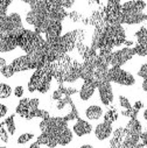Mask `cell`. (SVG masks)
Instances as JSON below:
<instances>
[{
    "label": "cell",
    "mask_w": 147,
    "mask_h": 148,
    "mask_svg": "<svg viewBox=\"0 0 147 148\" xmlns=\"http://www.w3.org/2000/svg\"><path fill=\"white\" fill-rule=\"evenodd\" d=\"M107 78L110 82H115L120 85L131 86L135 83L134 77L130 72L120 69V66H112L111 69L107 70Z\"/></svg>",
    "instance_id": "1"
},
{
    "label": "cell",
    "mask_w": 147,
    "mask_h": 148,
    "mask_svg": "<svg viewBox=\"0 0 147 148\" xmlns=\"http://www.w3.org/2000/svg\"><path fill=\"white\" fill-rule=\"evenodd\" d=\"M134 55L135 53L133 48H130V47L123 48L116 53L110 54V64H111V66H122L124 63L131 60Z\"/></svg>",
    "instance_id": "2"
},
{
    "label": "cell",
    "mask_w": 147,
    "mask_h": 148,
    "mask_svg": "<svg viewBox=\"0 0 147 148\" xmlns=\"http://www.w3.org/2000/svg\"><path fill=\"white\" fill-rule=\"evenodd\" d=\"M147 20V15L142 12L138 11H127V12H119L118 22L119 23H128V25H137L142 21Z\"/></svg>",
    "instance_id": "3"
},
{
    "label": "cell",
    "mask_w": 147,
    "mask_h": 148,
    "mask_svg": "<svg viewBox=\"0 0 147 148\" xmlns=\"http://www.w3.org/2000/svg\"><path fill=\"white\" fill-rule=\"evenodd\" d=\"M97 90L99 93L100 101L104 105H110L113 101V92H112V86L110 81H104L97 84Z\"/></svg>",
    "instance_id": "4"
},
{
    "label": "cell",
    "mask_w": 147,
    "mask_h": 148,
    "mask_svg": "<svg viewBox=\"0 0 147 148\" xmlns=\"http://www.w3.org/2000/svg\"><path fill=\"white\" fill-rule=\"evenodd\" d=\"M112 134V125L109 121H103L100 124H98L95 128V135L98 140H105L107 138H110V135Z\"/></svg>",
    "instance_id": "5"
},
{
    "label": "cell",
    "mask_w": 147,
    "mask_h": 148,
    "mask_svg": "<svg viewBox=\"0 0 147 148\" xmlns=\"http://www.w3.org/2000/svg\"><path fill=\"white\" fill-rule=\"evenodd\" d=\"M92 131V126L82 119H77V121L72 126V132L75 133L77 136H84L87 134H90Z\"/></svg>",
    "instance_id": "6"
},
{
    "label": "cell",
    "mask_w": 147,
    "mask_h": 148,
    "mask_svg": "<svg viewBox=\"0 0 147 148\" xmlns=\"http://www.w3.org/2000/svg\"><path fill=\"white\" fill-rule=\"evenodd\" d=\"M18 46V38L14 36H5L0 39V53H8L15 49Z\"/></svg>",
    "instance_id": "7"
},
{
    "label": "cell",
    "mask_w": 147,
    "mask_h": 148,
    "mask_svg": "<svg viewBox=\"0 0 147 148\" xmlns=\"http://www.w3.org/2000/svg\"><path fill=\"white\" fill-rule=\"evenodd\" d=\"M96 88H97V85H96L93 82H91V81H85V83L82 85V88H81V90H80V98H81L82 100H84V101H85V100H89V99L93 96Z\"/></svg>",
    "instance_id": "8"
},
{
    "label": "cell",
    "mask_w": 147,
    "mask_h": 148,
    "mask_svg": "<svg viewBox=\"0 0 147 148\" xmlns=\"http://www.w3.org/2000/svg\"><path fill=\"white\" fill-rule=\"evenodd\" d=\"M61 32H62V23L61 21H52V23L49 25L47 32H46V35H47V40H54V39H57L60 38L61 35Z\"/></svg>",
    "instance_id": "9"
},
{
    "label": "cell",
    "mask_w": 147,
    "mask_h": 148,
    "mask_svg": "<svg viewBox=\"0 0 147 148\" xmlns=\"http://www.w3.org/2000/svg\"><path fill=\"white\" fill-rule=\"evenodd\" d=\"M12 66L14 69V71H23L27 69H30V62H29V57L28 55H23L20 57H16L13 62H12Z\"/></svg>",
    "instance_id": "10"
},
{
    "label": "cell",
    "mask_w": 147,
    "mask_h": 148,
    "mask_svg": "<svg viewBox=\"0 0 147 148\" xmlns=\"http://www.w3.org/2000/svg\"><path fill=\"white\" fill-rule=\"evenodd\" d=\"M103 116V108L99 105H90L87 110H85V117L89 120H98L100 119Z\"/></svg>",
    "instance_id": "11"
},
{
    "label": "cell",
    "mask_w": 147,
    "mask_h": 148,
    "mask_svg": "<svg viewBox=\"0 0 147 148\" xmlns=\"http://www.w3.org/2000/svg\"><path fill=\"white\" fill-rule=\"evenodd\" d=\"M71 140H72V131L69 130L67 126L62 127L57 132V141H58V145L65 146L69 142H71Z\"/></svg>",
    "instance_id": "12"
},
{
    "label": "cell",
    "mask_w": 147,
    "mask_h": 148,
    "mask_svg": "<svg viewBox=\"0 0 147 148\" xmlns=\"http://www.w3.org/2000/svg\"><path fill=\"white\" fill-rule=\"evenodd\" d=\"M126 132L128 133H134V134H139L141 133V124L139 123V120L137 118H131V120L128 121L127 126H126Z\"/></svg>",
    "instance_id": "13"
},
{
    "label": "cell",
    "mask_w": 147,
    "mask_h": 148,
    "mask_svg": "<svg viewBox=\"0 0 147 148\" xmlns=\"http://www.w3.org/2000/svg\"><path fill=\"white\" fill-rule=\"evenodd\" d=\"M12 95V88L7 83H0V99L10 98Z\"/></svg>",
    "instance_id": "14"
},
{
    "label": "cell",
    "mask_w": 147,
    "mask_h": 148,
    "mask_svg": "<svg viewBox=\"0 0 147 148\" xmlns=\"http://www.w3.org/2000/svg\"><path fill=\"white\" fill-rule=\"evenodd\" d=\"M14 69H13V66H12V64H6V65H4V66H1L0 68V73L5 77V78H10V77H12L13 75H14Z\"/></svg>",
    "instance_id": "15"
},
{
    "label": "cell",
    "mask_w": 147,
    "mask_h": 148,
    "mask_svg": "<svg viewBox=\"0 0 147 148\" xmlns=\"http://www.w3.org/2000/svg\"><path fill=\"white\" fill-rule=\"evenodd\" d=\"M33 138H34V134H33V133H23V134H21V135L16 139V142H18L19 145H25V143L29 142Z\"/></svg>",
    "instance_id": "16"
},
{
    "label": "cell",
    "mask_w": 147,
    "mask_h": 148,
    "mask_svg": "<svg viewBox=\"0 0 147 148\" xmlns=\"http://www.w3.org/2000/svg\"><path fill=\"white\" fill-rule=\"evenodd\" d=\"M117 118H118V113L116 112V110H110V111H107L106 114L104 116L105 121H109V123L115 121Z\"/></svg>",
    "instance_id": "17"
},
{
    "label": "cell",
    "mask_w": 147,
    "mask_h": 148,
    "mask_svg": "<svg viewBox=\"0 0 147 148\" xmlns=\"http://www.w3.org/2000/svg\"><path fill=\"white\" fill-rule=\"evenodd\" d=\"M5 126H6V130H7V132H8L10 134H14V133H15L16 127H15V124H14L13 117H11V118H8V119L6 120Z\"/></svg>",
    "instance_id": "18"
},
{
    "label": "cell",
    "mask_w": 147,
    "mask_h": 148,
    "mask_svg": "<svg viewBox=\"0 0 147 148\" xmlns=\"http://www.w3.org/2000/svg\"><path fill=\"white\" fill-rule=\"evenodd\" d=\"M133 49H134V53H135L137 55L147 56V46H146V45H140V43H138V46H135Z\"/></svg>",
    "instance_id": "19"
},
{
    "label": "cell",
    "mask_w": 147,
    "mask_h": 148,
    "mask_svg": "<svg viewBox=\"0 0 147 148\" xmlns=\"http://www.w3.org/2000/svg\"><path fill=\"white\" fill-rule=\"evenodd\" d=\"M119 105H120L122 107H124L125 110H127V108H131V107H132V105H131L130 100H128L126 97H124V96H119Z\"/></svg>",
    "instance_id": "20"
},
{
    "label": "cell",
    "mask_w": 147,
    "mask_h": 148,
    "mask_svg": "<svg viewBox=\"0 0 147 148\" xmlns=\"http://www.w3.org/2000/svg\"><path fill=\"white\" fill-rule=\"evenodd\" d=\"M23 92H25V89H23L22 85H16V86L14 88V91H13V93H14V96H15L16 98L22 97V96H23Z\"/></svg>",
    "instance_id": "21"
},
{
    "label": "cell",
    "mask_w": 147,
    "mask_h": 148,
    "mask_svg": "<svg viewBox=\"0 0 147 148\" xmlns=\"http://www.w3.org/2000/svg\"><path fill=\"white\" fill-rule=\"evenodd\" d=\"M8 132L5 127H0V139H1L4 142H7L8 141Z\"/></svg>",
    "instance_id": "22"
},
{
    "label": "cell",
    "mask_w": 147,
    "mask_h": 148,
    "mask_svg": "<svg viewBox=\"0 0 147 148\" xmlns=\"http://www.w3.org/2000/svg\"><path fill=\"white\" fill-rule=\"evenodd\" d=\"M75 4V0H61V6L65 10V8H71Z\"/></svg>",
    "instance_id": "23"
},
{
    "label": "cell",
    "mask_w": 147,
    "mask_h": 148,
    "mask_svg": "<svg viewBox=\"0 0 147 148\" xmlns=\"http://www.w3.org/2000/svg\"><path fill=\"white\" fill-rule=\"evenodd\" d=\"M138 75L140 77H142V78H147V63H145V64L141 65L140 70L138 71Z\"/></svg>",
    "instance_id": "24"
},
{
    "label": "cell",
    "mask_w": 147,
    "mask_h": 148,
    "mask_svg": "<svg viewBox=\"0 0 147 148\" xmlns=\"http://www.w3.org/2000/svg\"><path fill=\"white\" fill-rule=\"evenodd\" d=\"M69 18H70L72 21H81V20H83V16H82L78 12H71V13L69 14Z\"/></svg>",
    "instance_id": "25"
},
{
    "label": "cell",
    "mask_w": 147,
    "mask_h": 148,
    "mask_svg": "<svg viewBox=\"0 0 147 148\" xmlns=\"http://www.w3.org/2000/svg\"><path fill=\"white\" fill-rule=\"evenodd\" d=\"M46 3L48 4L49 8H54V7H60L61 6V0H46Z\"/></svg>",
    "instance_id": "26"
},
{
    "label": "cell",
    "mask_w": 147,
    "mask_h": 148,
    "mask_svg": "<svg viewBox=\"0 0 147 148\" xmlns=\"http://www.w3.org/2000/svg\"><path fill=\"white\" fill-rule=\"evenodd\" d=\"M139 138H140V141H141L140 145L141 146H146L147 145V132H141Z\"/></svg>",
    "instance_id": "27"
},
{
    "label": "cell",
    "mask_w": 147,
    "mask_h": 148,
    "mask_svg": "<svg viewBox=\"0 0 147 148\" xmlns=\"http://www.w3.org/2000/svg\"><path fill=\"white\" fill-rule=\"evenodd\" d=\"M63 96H64V93L62 92V90H61V89H58V90L54 91V93H53V99H56V100H58V99L63 98Z\"/></svg>",
    "instance_id": "28"
},
{
    "label": "cell",
    "mask_w": 147,
    "mask_h": 148,
    "mask_svg": "<svg viewBox=\"0 0 147 148\" xmlns=\"http://www.w3.org/2000/svg\"><path fill=\"white\" fill-rule=\"evenodd\" d=\"M7 111H8V108H7L6 105L0 104V118H4L6 116L7 114Z\"/></svg>",
    "instance_id": "29"
},
{
    "label": "cell",
    "mask_w": 147,
    "mask_h": 148,
    "mask_svg": "<svg viewBox=\"0 0 147 148\" xmlns=\"http://www.w3.org/2000/svg\"><path fill=\"white\" fill-rule=\"evenodd\" d=\"M119 1L120 0H109V5L110 6H116V5H119Z\"/></svg>",
    "instance_id": "30"
},
{
    "label": "cell",
    "mask_w": 147,
    "mask_h": 148,
    "mask_svg": "<svg viewBox=\"0 0 147 148\" xmlns=\"http://www.w3.org/2000/svg\"><path fill=\"white\" fill-rule=\"evenodd\" d=\"M142 90L147 92V78H144V82H142Z\"/></svg>",
    "instance_id": "31"
},
{
    "label": "cell",
    "mask_w": 147,
    "mask_h": 148,
    "mask_svg": "<svg viewBox=\"0 0 147 148\" xmlns=\"http://www.w3.org/2000/svg\"><path fill=\"white\" fill-rule=\"evenodd\" d=\"M6 64H7L6 60H5L4 57H0V68H1V66H4V65H6Z\"/></svg>",
    "instance_id": "32"
},
{
    "label": "cell",
    "mask_w": 147,
    "mask_h": 148,
    "mask_svg": "<svg viewBox=\"0 0 147 148\" xmlns=\"http://www.w3.org/2000/svg\"><path fill=\"white\" fill-rule=\"evenodd\" d=\"M142 107V103L141 101H137L135 104H134V108H137V110H140Z\"/></svg>",
    "instance_id": "33"
},
{
    "label": "cell",
    "mask_w": 147,
    "mask_h": 148,
    "mask_svg": "<svg viewBox=\"0 0 147 148\" xmlns=\"http://www.w3.org/2000/svg\"><path fill=\"white\" fill-rule=\"evenodd\" d=\"M21 1H22V3H26V4H29V5H30V4L34 1V0H21Z\"/></svg>",
    "instance_id": "34"
},
{
    "label": "cell",
    "mask_w": 147,
    "mask_h": 148,
    "mask_svg": "<svg viewBox=\"0 0 147 148\" xmlns=\"http://www.w3.org/2000/svg\"><path fill=\"white\" fill-rule=\"evenodd\" d=\"M82 148H92V146L91 145H83Z\"/></svg>",
    "instance_id": "35"
},
{
    "label": "cell",
    "mask_w": 147,
    "mask_h": 148,
    "mask_svg": "<svg viewBox=\"0 0 147 148\" xmlns=\"http://www.w3.org/2000/svg\"><path fill=\"white\" fill-rule=\"evenodd\" d=\"M144 118H145V120H147V108L145 110V112H144Z\"/></svg>",
    "instance_id": "36"
}]
</instances>
